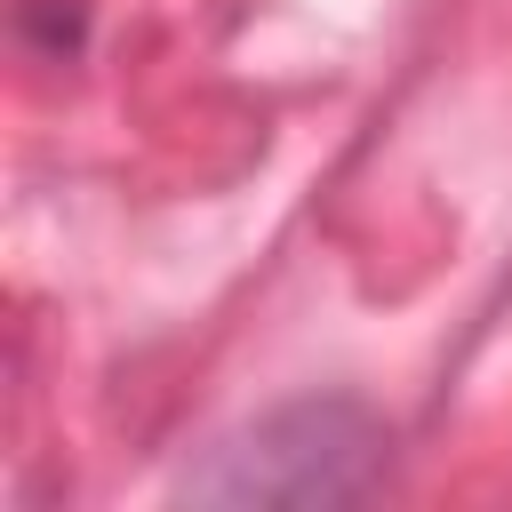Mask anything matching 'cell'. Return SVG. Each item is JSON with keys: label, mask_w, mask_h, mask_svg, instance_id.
Returning <instances> with one entry per match:
<instances>
[{"label": "cell", "mask_w": 512, "mask_h": 512, "mask_svg": "<svg viewBox=\"0 0 512 512\" xmlns=\"http://www.w3.org/2000/svg\"><path fill=\"white\" fill-rule=\"evenodd\" d=\"M48 24V40H56V56L80 40V0H24V32H40Z\"/></svg>", "instance_id": "cell-2"}, {"label": "cell", "mask_w": 512, "mask_h": 512, "mask_svg": "<svg viewBox=\"0 0 512 512\" xmlns=\"http://www.w3.org/2000/svg\"><path fill=\"white\" fill-rule=\"evenodd\" d=\"M384 472V432L344 400H304L264 416L248 440L216 448L208 472L184 480V496L208 504H352Z\"/></svg>", "instance_id": "cell-1"}]
</instances>
